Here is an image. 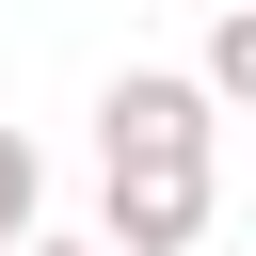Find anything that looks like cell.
<instances>
[{"instance_id": "cell-2", "label": "cell", "mask_w": 256, "mask_h": 256, "mask_svg": "<svg viewBox=\"0 0 256 256\" xmlns=\"http://www.w3.org/2000/svg\"><path fill=\"white\" fill-rule=\"evenodd\" d=\"M96 160H208V96H192L176 64H128V80L96 96Z\"/></svg>"}, {"instance_id": "cell-1", "label": "cell", "mask_w": 256, "mask_h": 256, "mask_svg": "<svg viewBox=\"0 0 256 256\" xmlns=\"http://www.w3.org/2000/svg\"><path fill=\"white\" fill-rule=\"evenodd\" d=\"M96 176H112L96 256H192V240H208V208H224V176H208V160H96Z\"/></svg>"}, {"instance_id": "cell-3", "label": "cell", "mask_w": 256, "mask_h": 256, "mask_svg": "<svg viewBox=\"0 0 256 256\" xmlns=\"http://www.w3.org/2000/svg\"><path fill=\"white\" fill-rule=\"evenodd\" d=\"M192 96H208V112H256V0H224V16H208V64H192Z\"/></svg>"}, {"instance_id": "cell-4", "label": "cell", "mask_w": 256, "mask_h": 256, "mask_svg": "<svg viewBox=\"0 0 256 256\" xmlns=\"http://www.w3.org/2000/svg\"><path fill=\"white\" fill-rule=\"evenodd\" d=\"M32 224H48V160H32V144H16V128H0V256H16V240H32Z\"/></svg>"}, {"instance_id": "cell-5", "label": "cell", "mask_w": 256, "mask_h": 256, "mask_svg": "<svg viewBox=\"0 0 256 256\" xmlns=\"http://www.w3.org/2000/svg\"><path fill=\"white\" fill-rule=\"evenodd\" d=\"M16 256H96V240H48V224H32V240H16Z\"/></svg>"}]
</instances>
